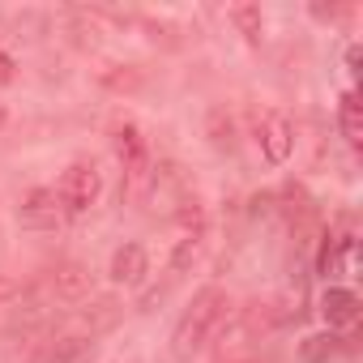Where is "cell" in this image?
I'll list each match as a JSON object with an SVG mask.
<instances>
[{
    "label": "cell",
    "mask_w": 363,
    "mask_h": 363,
    "mask_svg": "<svg viewBox=\"0 0 363 363\" xmlns=\"http://www.w3.org/2000/svg\"><path fill=\"white\" fill-rule=\"evenodd\" d=\"M227 312H231V295L218 291V286H206V291L189 303V312L179 316V325H175V333H171V350H175L179 359H189L193 350H201V346L218 333V325L227 320Z\"/></svg>",
    "instance_id": "6da1fadb"
},
{
    "label": "cell",
    "mask_w": 363,
    "mask_h": 363,
    "mask_svg": "<svg viewBox=\"0 0 363 363\" xmlns=\"http://www.w3.org/2000/svg\"><path fill=\"white\" fill-rule=\"evenodd\" d=\"M99 193H103V175L94 162H73L56 184V201H60L65 218H82L99 201Z\"/></svg>",
    "instance_id": "7a4b0ae2"
},
{
    "label": "cell",
    "mask_w": 363,
    "mask_h": 363,
    "mask_svg": "<svg viewBox=\"0 0 363 363\" xmlns=\"http://www.w3.org/2000/svg\"><path fill=\"white\" fill-rule=\"evenodd\" d=\"M257 141H261V154H265L274 167H282V162L291 158V150H295V124H291L286 116L269 111V116H261V124H257Z\"/></svg>",
    "instance_id": "3957f363"
},
{
    "label": "cell",
    "mask_w": 363,
    "mask_h": 363,
    "mask_svg": "<svg viewBox=\"0 0 363 363\" xmlns=\"http://www.w3.org/2000/svg\"><path fill=\"white\" fill-rule=\"evenodd\" d=\"M18 218H22L26 227H35V231L60 227V223H65V210H60V201H56V189H30V193L22 197V206H18Z\"/></svg>",
    "instance_id": "277c9868"
},
{
    "label": "cell",
    "mask_w": 363,
    "mask_h": 363,
    "mask_svg": "<svg viewBox=\"0 0 363 363\" xmlns=\"http://www.w3.org/2000/svg\"><path fill=\"white\" fill-rule=\"evenodd\" d=\"M359 295L354 291H346V286H329L325 295H320V316L329 320V329H350L354 320H359Z\"/></svg>",
    "instance_id": "5b68a950"
},
{
    "label": "cell",
    "mask_w": 363,
    "mask_h": 363,
    "mask_svg": "<svg viewBox=\"0 0 363 363\" xmlns=\"http://www.w3.org/2000/svg\"><path fill=\"white\" fill-rule=\"evenodd\" d=\"M116 158H120V167H124L128 175H141V171H145L150 145H145V137H141L137 124H120V128H116Z\"/></svg>",
    "instance_id": "8992f818"
},
{
    "label": "cell",
    "mask_w": 363,
    "mask_h": 363,
    "mask_svg": "<svg viewBox=\"0 0 363 363\" xmlns=\"http://www.w3.org/2000/svg\"><path fill=\"white\" fill-rule=\"evenodd\" d=\"M145 274H150V257H145V248H141V244H120L116 257H111V278H116L120 286H137Z\"/></svg>",
    "instance_id": "52a82bcc"
},
{
    "label": "cell",
    "mask_w": 363,
    "mask_h": 363,
    "mask_svg": "<svg viewBox=\"0 0 363 363\" xmlns=\"http://www.w3.org/2000/svg\"><path fill=\"white\" fill-rule=\"evenodd\" d=\"M337 124H342L346 145H350V150H359V145H363V103H359V94H354V90H346V94H342Z\"/></svg>",
    "instance_id": "ba28073f"
},
{
    "label": "cell",
    "mask_w": 363,
    "mask_h": 363,
    "mask_svg": "<svg viewBox=\"0 0 363 363\" xmlns=\"http://www.w3.org/2000/svg\"><path fill=\"white\" fill-rule=\"evenodd\" d=\"M346 257H350V235H325V244L316 252V269L325 278H337L346 269Z\"/></svg>",
    "instance_id": "9c48e42d"
},
{
    "label": "cell",
    "mask_w": 363,
    "mask_h": 363,
    "mask_svg": "<svg viewBox=\"0 0 363 363\" xmlns=\"http://www.w3.org/2000/svg\"><path fill=\"white\" fill-rule=\"evenodd\" d=\"M52 286H56V295H60V299H82V295L90 291V274H86L82 265H73V261H69V265H60V269H56Z\"/></svg>",
    "instance_id": "30bf717a"
},
{
    "label": "cell",
    "mask_w": 363,
    "mask_h": 363,
    "mask_svg": "<svg viewBox=\"0 0 363 363\" xmlns=\"http://www.w3.org/2000/svg\"><path fill=\"white\" fill-rule=\"evenodd\" d=\"M337 350H342V337H333V333H316V337L303 342V359H308V363H325V359H333Z\"/></svg>",
    "instance_id": "8fae6325"
},
{
    "label": "cell",
    "mask_w": 363,
    "mask_h": 363,
    "mask_svg": "<svg viewBox=\"0 0 363 363\" xmlns=\"http://www.w3.org/2000/svg\"><path fill=\"white\" fill-rule=\"evenodd\" d=\"M231 18H235V26H240V30H244L252 43L261 39L265 22H261V9H257V5H235V9H231Z\"/></svg>",
    "instance_id": "7c38bea8"
},
{
    "label": "cell",
    "mask_w": 363,
    "mask_h": 363,
    "mask_svg": "<svg viewBox=\"0 0 363 363\" xmlns=\"http://www.w3.org/2000/svg\"><path fill=\"white\" fill-rule=\"evenodd\" d=\"M22 295V282L18 278H5V274H0V308H5V303H13Z\"/></svg>",
    "instance_id": "4fadbf2b"
},
{
    "label": "cell",
    "mask_w": 363,
    "mask_h": 363,
    "mask_svg": "<svg viewBox=\"0 0 363 363\" xmlns=\"http://www.w3.org/2000/svg\"><path fill=\"white\" fill-rule=\"evenodd\" d=\"M13 77H18V65H13V56L5 48H0V86H9Z\"/></svg>",
    "instance_id": "5bb4252c"
},
{
    "label": "cell",
    "mask_w": 363,
    "mask_h": 363,
    "mask_svg": "<svg viewBox=\"0 0 363 363\" xmlns=\"http://www.w3.org/2000/svg\"><path fill=\"white\" fill-rule=\"evenodd\" d=\"M5 120H9V116H5V107H0V124H5Z\"/></svg>",
    "instance_id": "9a60e30c"
}]
</instances>
